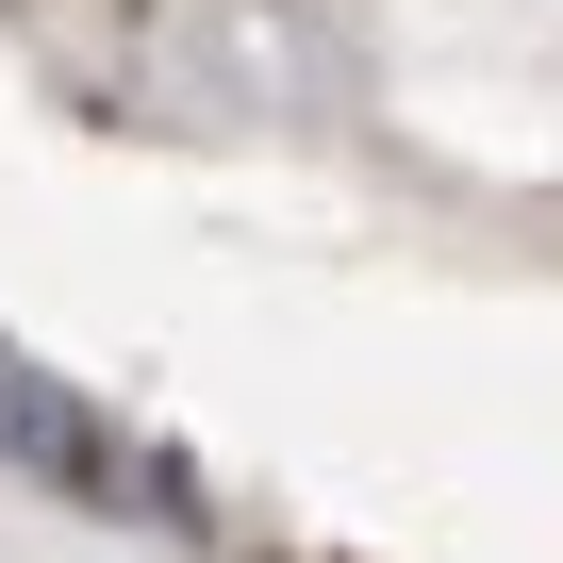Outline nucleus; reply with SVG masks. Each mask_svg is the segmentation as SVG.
<instances>
[{
	"label": "nucleus",
	"mask_w": 563,
	"mask_h": 563,
	"mask_svg": "<svg viewBox=\"0 0 563 563\" xmlns=\"http://www.w3.org/2000/svg\"><path fill=\"white\" fill-rule=\"evenodd\" d=\"M0 464H34V481H67V497H100V514H166V530H199V481H183L166 448H133L100 398L34 382L18 349H0Z\"/></svg>",
	"instance_id": "1"
}]
</instances>
